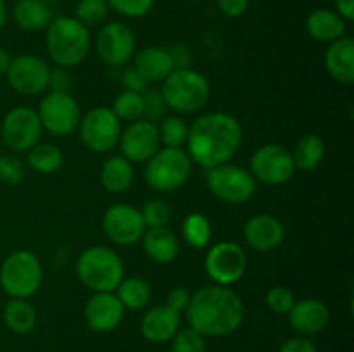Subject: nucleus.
Returning a JSON list of instances; mask_svg holds the SVG:
<instances>
[{"label": "nucleus", "instance_id": "obj_51", "mask_svg": "<svg viewBox=\"0 0 354 352\" xmlns=\"http://www.w3.org/2000/svg\"><path fill=\"white\" fill-rule=\"evenodd\" d=\"M44 2H47V3H52V2H57V0H44Z\"/></svg>", "mask_w": 354, "mask_h": 352}, {"label": "nucleus", "instance_id": "obj_16", "mask_svg": "<svg viewBox=\"0 0 354 352\" xmlns=\"http://www.w3.org/2000/svg\"><path fill=\"white\" fill-rule=\"evenodd\" d=\"M135 47H137V40H135L133 31L124 23L113 21L106 24L97 35V54L109 66L128 64L133 59Z\"/></svg>", "mask_w": 354, "mask_h": 352}, {"label": "nucleus", "instance_id": "obj_26", "mask_svg": "<svg viewBox=\"0 0 354 352\" xmlns=\"http://www.w3.org/2000/svg\"><path fill=\"white\" fill-rule=\"evenodd\" d=\"M12 17L26 31H40L50 24L52 10L44 0H17L12 7Z\"/></svg>", "mask_w": 354, "mask_h": 352}, {"label": "nucleus", "instance_id": "obj_17", "mask_svg": "<svg viewBox=\"0 0 354 352\" xmlns=\"http://www.w3.org/2000/svg\"><path fill=\"white\" fill-rule=\"evenodd\" d=\"M159 131L151 121L137 119L121 131L120 147L123 157L130 162H145L159 150Z\"/></svg>", "mask_w": 354, "mask_h": 352}, {"label": "nucleus", "instance_id": "obj_44", "mask_svg": "<svg viewBox=\"0 0 354 352\" xmlns=\"http://www.w3.org/2000/svg\"><path fill=\"white\" fill-rule=\"evenodd\" d=\"M168 52L173 59V66H175V69H190L192 68L194 55H192V52H190L189 47H185V45H182V43H176V45H173L171 48H168Z\"/></svg>", "mask_w": 354, "mask_h": 352}, {"label": "nucleus", "instance_id": "obj_48", "mask_svg": "<svg viewBox=\"0 0 354 352\" xmlns=\"http://www.w3.org/2000/svg\"><path fill=\"white\" fill-rule=\"evenodd\" d=\"M335 2V12L346 21V23H351L354 21V0H334Z\"/></svg>", "mask_w": 354, "mask_h": 352}, {"label": "nucleus", "instance_id": "obj_31", "mask_svg": "<svg viewBox=\"0 0 354 352\" xmlns=\"http://www.w3.org/2000/svg\"><path fill=\"white\" fill-rule=\"evenodd\" d=\"M28 164L31 169L44 175L55 173L62 166L64 155L55 144H37L28 150Z\"/></svg>", "mask_w": 354, "mask_h": 352}, {"label": "nucleus", "instance_id": "obj_25", "mask_svg": "<svg viewBox=\"0 0 354 352\" xmlns=\"http://www.w3.org/2000/svg\"><path fill=\"white\" fill-rule=\"evenodd\" d=\"M306 31L313 40L332 43L346 35V21L335 10L317 9L308 14Z\"/></svg>", "mask_w": 354, "mask_h": 352}, {"label": "nucleus", "instance_id": "obj_22", "mask_svg": "<svg viewBox=\"0 0 354 352\" xmlns=\"http://www.w3.org/2000/svg\"><path fill=\"white\" fill-rule=\"evenodd\" d=\"M325 68L335 81L351 85L354 81V41L351 37H341L332 41L325 52Z\"/></svg>", "mask_w": 354, "mask_h": 352}, {"label": "nucleus", "instance_id": "obj_32", "mask_svg": "<svg viewBox=\"0 0 354 352\" xmlns=\"http://www.w3.org/2000/svg\"><path fill=\"white\" fill-rule=\"evenodd\" d=\"M182 233L187 244L194 248H204L209 245L213 237V228L209 219L201 213H192L183 219Z\"/></svg>", "mask_w": 354, "mask_h": 352}, {"label": "nucleus", "instance_id": "obj_24", "mask_svg": "<svg viewBox=\"0 0 354 352\" xmlns=\"http://www.w3.org/2000/svg\"><path fill=\"white\" fill-rule=\"evenodd\" d=\"M142 242L145 254L158 264H169L178 255V238L168 226L149 228L142 237Z\"/></svg>", "mask_w": 354, "mask_h": 352}, {"label": "nucleus", "instance_id": "obj_20", "mask_svg": "<svg viewBox=\"0 0 354 352\" xmlns=\"http://www.w3.org/2000/svg\"><path fill=\"white\" fill-rule=\"evenodd\" d=\"M180 328V313L173 311L166 304L151 307L144 314L140 323L142 337L151 344H165L169 342Z\"/></svg>", "mask_w": 354, "mask_h": 352}, {"label": "nucleus", "instance_id": "obj_33", "mask_svg": "<svg viewBox=\"0 0 354 352\" xmlns=\"http://www.w3.org/2000/svg\"><path fill=\"white\" fill-rule=\"evenodd\" d=\"M111 110L116 114V117L120 121H130V123H133V121L140 119L142 113H144V99H142V93L123 90V92L116 95Z\"/></svg>", "mask_w": 354, "mask_h": 352}, {"label": "nucleus", "instance_id": "obj_29", "mask_svg": "<svg viewBox=\"0 0 354 352\" xmlns=\"http://www.w3.org/2000/svg\"><path fill=\"white\" fill-rule=\"evenodd\" d=\"M296 169L301 171H313L322 164L325 157V144L318 135H304L297 140L296 147L290 152Z\"/></svg>", "mask_w": 354, "mask_h": 352}, {"label": "nucleus", "instance_id": "obj_19", "mask_svg": "<svg viewBox=\"0 0 354 352\" xmlns=\"http://www.w3.org/2000/svg\"><path fill=\"white\" fill-rule=\"evenodd\" d=\"M244 238L254 251L268 252L279 247L286 238V228L272 214H256L244 226Z\"/></svg>", "mask_w": 354, "mask_h": 352}, {"label": "nucleus", "instance_id": "obj_28", "mask_svg": "<svg viewBox=\"0 0 354 352\" xmlns=\"http://www.w3.org/2000/svg\"><path fill=\"white\" fill-rule=\"evenodd\" d=\"M2 317L6 326L17 335L30 333L37 326V311L26 299L7 300Z\"/></svg>", "mask_w": 354, "mask_h": 352}, {"label": "nucleus", "instance_id": "obj_52", "mask_svg": "<svg viewBox=\"0 0 354 352\" xmlns=\"http://www.w3.org/2000/svg\"><path fill=\"white\" fill-rule=\"evenodd\" d=\"M187 2H203V0H187Z\"/></svg>", "mask_w": 354, "mask_h": 352}, {"label": "nucleus", "instance_id": "obj_12", "mask_svg": "<svg viewBox=\"0 0 354 352\" xmlns=\"http://www.w3.org/2000/svg\"><path fill=\"white\" fill-rule=\"evenodd\" d=\"M251 175L265 185H283L296 173L292 154L279 144H266L251 155Z\"/></svg>", "mask_w": 354, "mask_h": 352}, {"label": "nucleus", "instance_id": "obj_3", "mask_svg": "<svg viewBox=\"0 0 354 352\" xmlns=\"http://www.w3.org/2000/svg\"><path fill=\"white\" fill-rule=\"evenodd\" d=\"M45 30V45L55 64L69 69L78 66L86 57L92 43L90 31L76 17H55Z\"/></svg>", "mask_w": 354, "mask_h": 352}, {"label": "nucleus", "instance_id": "obj_2", "mask_svg": "<svg viewBox=\"0 0 354 352\" xmlns=\"http://www.w3.org/2000/svg\"><path fill=\"white\" fill-rule=\"evenodd\" d=\"M190 328L203 337H225L244 321V302L225 285H207L190 295L187 307Z\"/></svg>", "mask_w": 354, "mask_h": 352}, {"label": "nucleus", "instance_id": "obj_4", "mask_svg": "<svg viewBox=\"0 0 354 352\" xmlns=\"http://www.w3.org/2000/svg\"><path fill=\"white\" fill-rule=\"evenodd\" d=\"M76 275L92 292H114L124 278V266L113 248L93 245L80 254L76 261Z\"/></svg>", "mask_w": 354, "mask_h": 352}, {"label": "nucleus", "instance_id": "obj_1", "mask_svg": "<svg viewBox=\"0 0 354 352\" xmlns=\"http://www.w3.org/2000/svg\"><path fill=\"white\" fill-rule=\"evenodd\" d=\"M242 126L227 113H209L189 128V157L196 164L211 169L227 164L242 145Z\"/></svg>", "mask_w": 354, "mask_h": 352}, {"label": "nucleus", "instance_id": "obj_23", "mask_svg": "<svg viewBox=\"0 0 354 352\" xmlns=\"http://www.w3.org/2000/svg\"><path fill=\"white\" fill-rule=\"evenodd\" d=\"M133 68L144 76L145 81H165L173 71V59L168 48L162 47H145L137 52L133 57Z\"/></svg>", "mask_w": 354, "mask_h": 352}, {"label": "nucleus", "instance_id": "obj_15", "mask_svg": "<svg viewBox=\"0 0 354 352\" xmlns=\"http://www.w3.org/2000/svg\"><path fill=\"white\" fill-rule=\"evenodd\" d=\"M102 230L111 242L128 247L142 240L145 224L140 211L128 204H114L104 213Z\"/></svg>", "mask_w": 354, "mask_h": 352}, {"label": "nucleus", "instance_id": "obj_45", "mask_svg": "<svg viewBox=\"0 0 354 352\" xmlns=\"http://www.w3.org/2000/svg\"><path fill=\"white\" fill-rule=\"evenodd\" d=\"M190 295H192V293L187 289L176 286V289L169 290L168 297H166V306H169L173 311H176V313H183V311L189 307Z\"/></svg>", "mask_w": 354, "mask_h": 352}, {"label": "nucleus", "instance_id": "obj_37", "mask_svg": "<svg viewBox=\"0 0 354 352\" xmlns=\"http://www.w3.org/2000/svg\"><path fill=\"white\" fill-rule=\"evenodd\" d=\"M142 219H144L145 228H161L168 226L169 223V206L165 200H149L140 209Z\"/></svg>", "mask_w": 354, "mask_h": 352}, {"label": "nucleus", "instance_id": "obj_18", "mask_svg": "<svg viewBox=\"0 0 354 352\" xmlns=\"http://www.w3.org/2000/svg\"><path fill=\"white\" fill-rule=\"evenodd\" d=\"M85 321L90 330L97 333H107L118 328L123 321L124 307L116 293L100 292L90 297L85 306Z\"/></svg>", "mask_w": 354, "mask_h": 352}, {"label": "nucleus", "instance_id": "obj_47", "mask_svg": "<svg viewBox=\"0 0 354 352\" xmlns=\"http://www.w3.org/2000/svg\"><path fill=\"white\" fill-rule=\"evenodd\" d=\"M216 6L227 17H241L248 10L249 0H216Z\"/></svg>", "mask_w": 354, "mask_h": 352}, {"label": "nucleus", "instance_id": "obj_35", "mask_svg": "<svg viewBox=\"0 0 354 352\" xmlns=\"http://www.w3.org/2000/svg\"><path fill=\"white\" fill-rule=\"evenodd\" d=\"M107 12H109L107 0H80L75 10V17L88 28L102 23L107 17Z\"/></svg>", "mask_w": 354, "mask_h": 352}, {"label": "nucleus", "instance_id": "obj_34", "mask_svg": "<svg viewBox=\"0 0 354 352\" xmlns=\"http://www.w3.org/2000/svg\"><path fill=\"white\" fill-rule=\"evenodd\" d=\"M159 140L165 144V147L171 148H182L187 144V137H189V126L182 117H166L158 128Z\"/></svg>", "mask_w": 354, "mask_h": 352}, {"label": "nucleus", "instance_id": "obj_6", "mask_svg": "<svg viewBox=\"0 0 354 352\" xmlns=\"http://www.w3.org/2000/svg\"><path fill=\"white\" fill-rule=\"evenodd\" d=\"M44 280L41 262L33 252L16 251L0 264V285L10 299H28L40 289Z\"/></svg>", "mask_w": 354, "mask_h": 352}, {"label": "nucleus", "instance_id": "obj_46", "mask_svg": "<svg viewBox=\"0 0 354 352\" xmlns=\"http://www.w3.org/2000/svg\"><path fill=\"white\" fill-rule=\"evenodd\" d=\"M279 352H317V345L306 335H297V337H292L287 342H283Z\"/></svg>", "mask_w": 354, "mask_h": 352}, {"label": "nucleus", "instance_id": "obj_8", "mask_svg": "<svg viewBox=\"0 0 354 352\" xmlns=\"http://www.w3.org/2000/svg\"><path fill=\"white\" fill-rule=\"evenodd\" d=\"M206 185L216 199L228 204H244L256 193V179L251 173L228 162L207 169Z\"/></svg>", "mask_w": 354, "mask_h": 352}, {"label": "nucleus", "instance_id": "obj_43", "mask_svg": "<svg viewBox=\"0 0 354 352\" xmlns=\"http://www.w3.org/2000/svg\"><path fill=\"white\" fill-rule=\"evenodd\" d=\"M121 85H123L124 90L135 93H142L145 88H147V81L144 79V76L137 71V69L131 66V68H127L123 71V76H121Z\"/></svg>", "mask_w": 354, "mask_h": 352}, {"label": "nucleus", "instance_id": "obj_9", "mask_svg": "<svg viewBox=\"0 0 354 352\" xmlns=\"http://www.w3.org/2000/svg\"><path fill=\"white\" fill-rule=\"evenodd\" d=\"M80 137L88 150L106 154L120 144L121 121L107 107H95L80 119Z\"/></svg>", "mask_w": 354, "mask_h": 352}, {"label": "nucleus", "instance_id": "obj_40", "mask_svg": "<svg viewBox=\"0 0 354 352\" xmlns=\"http://www.w3.org/2000/svg\"><path fill=\"white\" fill-rule=\"evenodd\" d=\"M24 178V164L16 155H0V182L17 185Z\"/></svg>", "mask_w": 354, "mask_h": 352}, {"label": "nucleus", "instance_id": "obj_27", "mask_svg": "<svg viewBox=\"0 0 354 352\" xmlns=\"http://www.w3.org/2000/svg\"><path fill=\"white\" fill-rule=\"evenodd\" d=\"M133 166L123 155H113L100 168V183L111 193H123L133 185Z\"/></svg>", "mask_w": 354, "mask_h": 352}, {"label": "nucleus", "instance_id": "obj_30", "mask_svg": "<svg viewBox=\"0 0 354 352\" xmlns=\"http://www.w3.org/2000/svg\"><path fill=\"white\" fill-rule=\"evenodd\" d=\"M116 292H118L116 293L118 299H120V302L123 304L124 309H133V311L144 309V307L149 304V300H151V295H152L151 285H149L145 280L137 278V276L121 280Z\"/></svg>", "mask_w": 354, "mask_h": 352}, {"label": "nucleus", "instance_id": "obj_36", "mask_svg": "<svg viewBox=\"0 0 354 352\" xmlns=\"http://www.w3.org/2000/svg\"><path fill=\"white\" fill-rule=\"evenodd\" d=\"M142 99H144V113H142V119L151 121L156 124V121H161L165 117L168 106L165 102L161 90L159 88H145L142 92Z\"/></svg>", "mask_w": 354, "mask_h": 352}, {"label": "nucleus", "instance_id": "obj_38", "mask_svg": "<svg viewBox=\"0 0 354 352\" xmlns=\"http://www.w3.org/2000/svg\"><path fill=\"white\" fill-rule=\"evenodd\" d=\"M171 340V352H207L204 337L192 328L178 330Z\"/></svg>", "mask_w": 354, "mask_h": 352}, {"label": "nucleus", "instance_id": "obj_42", "mask_svg": "<svg viewBox=\"0 0 354 352\" xmlns=\"http://www.w3.org/2000/svg\"><path fill=\"white\" fill-rule=\"evenodd\" d=\"M73 86V76L69 72L68 68H57L50 69V76H48V88L50 92H59V93H69Z\"/></svg>", "mask_w": 354, "mask_h": 352}, {"label": "nucleus", "instance_id": "obj_41", "mask_svg": "<svg viewBox=\"0 0 354 352\" xmlns=\"http://www.w3.org/2000/svg\"><path fill=\"white\" fill-rule=\"evenodd\" d=\"M294 302H296L294 293L289 289H286V286H273L266 293V306L277 314H289Z\"/></svg>", "mask_w": 354, "mask_h": 352}, {"label": "nucleus", "instance_id": "obj_10", "mask_svg": "<svg viewBox=\"0 0 354 352\" xmlns=\"http://www.w3.org/2000/svg\"><path fill=\"white\" fill-rule=\"evenodd\" d=\"M44 130L54 137H68L78 128L82 110L71 93L50 92L41 99L37 110Z\"/></svg>", "mask_w": 354, "mask_h": 352}, {"label": "nucleus", "instance_id": "obj_13", "mask_svg": "<svg viewBox=\"0 0 354 352\" xmlns=\"http://www.w3.org/2000/svg\"><path fill=\"white\" fill-rule=\"evenodd\" d=\"M41 123L37 110L26 106H17L6 114L2 121V138L9 148L28 152L40 141Z\"/></svg>", "mask_w": 354, "mask_h": 352}, {"label": "nucleus", "instance_id": "obj_11", "mask_svg": "<svg viewBox=\"0 0 354 352\" xmlns=\"http://www.w3.org/2000/svg\"><path fill=\"white\" fill-rule=\"evenodd\" d=\"M204 268L216 285H234L248 269V255L235 242H218L207 251Z\"/></svg>", "mask_w": 354, "mask_h": 352}, {"label": "nucleus", "instance_id": "obj_14", "mask_svg": "<svg viewBox=\"0 0 354 352\" xmlns=\"http://www.w3.org/2000/svg\"><path fill=\"white\" fill-rule=\"evenodd\" d=\"M7 81L17 93L26 97L40 95L48 88L50 68L38 55L23 54L10 59L6 71Z\"/></svg>", "mask_w": 354, "mask_h": 352}, {"label": "nucleus", "instance_id": "obj_49", "mask_svg": "<svg viewBox=\"0 0 354 352\" xmlns=\"http://www.w3.org/2000/svg\"><path fill=\"white\" fill-rule=\"evenodd\" d=\"M9 64H10L9 54H7L6 48L0 47V75H3V72L7 71V68H9Z\"/></svg>", "mask_w": 354, "mask_h": 352}, {"label": "nucleus", "instance_id": "obj_5", "mask_svg": "<svg viewBox=\"0 0 354 352\" xmlns=\"http://www.w3.org/2000/svg\"><path fill=\"white\" fill-rule=\"evenodd\" d=\"M161 93L168 109L192 114L203 109L211 95V85L204 75L190 69H175L162 81Z\"/></svg>", "mask_w": 354, "mask_h": 352}, {"label": "nucleus", "instance_id": "obj_21", "mask_svg": "<svg viewBox=\"0 0 354 352\" xmlns=\"http://www.w3.org/2000/svg\"><path fill=\"white\" fill-rule=\"evenodd\" d=\"M290 326L301 335H317L327 328L330 321V309L318 299H303L294 302L289 311Z\"/></svg>", "mask_w": 354, "mask_h": 352}, {"label": "nucleus", "instance_id": "obj_50", "mask_svg": "<svg viewBox=\"0 0 354 352\" xmlns=\"http://www.w3.org/2000/svg\"><path fill=\"white\" fill-rule=\"evenodd\" d=\"M6 21H7V6L3 0H0V30L6 26Z\"/></svg>", "mask_w": 354, "mask_h": 352}, {"label": "nucleus", "instance_id": "obj_7", "mask_svg": "<svg viewBox=\"0 0 354 352\" xmlns=\"http://www.w3.org/2000/svg\"><path fill=\"white\" fill-rule=\"evenodd\" d=\"M192 173V161L183 148H159L147 161L144 178L152 190L173 192L185 185Z\"/></svg>", "mask_w": 354, "mask_h": 352}, {"label": "nucleus", "instance_id": "obj_39", "mask_svg": "<svg viewBox=\"0 0 354 352\" xmlns=\"http://www.w3.org/2000/svg\"><path fill=\"white\" fill-rule=\"evenodd\" d=\"M156 0H107L111 9H114L116 12H120L121 16L127 17H144L154 7Z\"/></svg>", "mask_w": 354, "mask_h": 352}]
</instances>
